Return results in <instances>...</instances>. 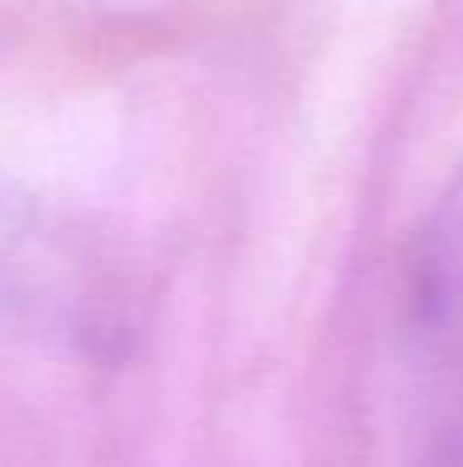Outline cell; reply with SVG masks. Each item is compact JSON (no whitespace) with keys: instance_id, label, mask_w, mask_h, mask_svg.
<instances>
[{"instance_id":"1","label":"cell","mask_w":463,"mask_h":467,"mask_svg":"<svg viewBox=\"0 0 463 467\" xmlns=\"http://www.w3.org/2000/svg\"><path fill=\"white\" fill-rule=\"evenodd\" d=\"M410 316L427 353L448 369H463V164L418 234Z\"/></svg>"}]
</instances>
